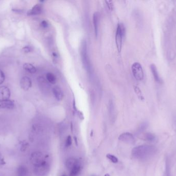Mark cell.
I'll return each instance as SVG.
<instances>
[{"instance_id":"obj_33","label":"cell","mask_w":176,"mask_h":176,"mask_svg":"<svg viewBox=\"0 0 176 176\" xmlns=\"http://www.w3.org/2000/svg\"><path fill=\"white\" fill-rule=\"evenodd\" d=\"M105 176H110V174H105Z\"/></svg>"},{"instance_id":"obj_14","label":"cell","mask_w":176,"mask_h":176,"mask_svg":"<svg viewBox=\"0 0 176 176\" xmlns=\"http://www.w3.org/2000/svg\"><path fill=\"white\" fill-rule=\"evenodd\" d=\"M78 164H79L78 161L77 159L73 158H69L68 159H67L66 162V166L67 169L70 171Z\"/></svg>"},{"instance_id":"obj_31","label":"cell","mask_w":176,"mask_h":176,"mask_svg":"<svg viewBox=\"0 0 176 176\" xmlns=\"http://www.w3.org/2000/svg\"><path fill=\"white\" fill-rule=\"evenodd\" d=\"M74 139H75V143L77 145H78V142H77V139L76 137H74Z\"/></svg>"},{"instance_id":"obj_17","label":"cell","mask_w":176,"mask_h":176,"mask_svg":"<svg viewBox=\"0 0 176 176\" xmlns=\"http://www.w3.org/2000/svg\"><path fill=\"white\" fill-rule=\"evenodd\" d=\"M23 69L27 72H29L30 73H33V74L35 73L37 71V69L33 65H32L31 64L27 63H25L23 65Z\"/></svg>"},{"instance_id":"obj_2","label":"cell","mask_w":176,"mask_h":176,"mask_svg":"<svg viewBox=\"0 0 176 176\" xmlns=\"http://www.w3.org/2000/svg\"><path fill=\"white\" fill-rule=\"evenodd\" d=\"M80 55L82 57V64L85 70L90 73L91 71V67L89 55L88 53L87 44L85 41H82L80 46Z\"/></svg>"},{"instance_id":"obj_22","label":"cell","mask_w":176,"mask_h":176,"mask_svg":"<svg viewBox=\"0 0 176 176\" xmlns=\"http://www.w3.org/2000/svg\"><path fill=\"white\" fill-rule=\"evenodd\" d=\"M28 143L26 141H23L21 143V146H20V150L22 152H25L26 149L28 148Z\"/></svg>"},{"instance_id":"obj_27","label":"cell","mask_w":176,"mask_h":176,"mask_svg":"<svg viewBox=\"0 0 176 176\" xmlns=\"http://www.w3.org/2000/svg\"><path fill=\"white\" fill-rule=\"evenodd\" d=\"M72 137L71 136H68L66 139V146L70 147L72 145Z\"/></svg>"},{"instance_id":"obj_7","label":"cell","mask_w":176,"mask_h":176,"mask_svg":"<svg viewBox=\"0 0 176 176\" xmlns=\"http://www.w3.org/2000/svg\"><path fill=\"white\" fill-rule=\"evenodd\" d=\"M119 140L128 144H133L134 142V136L133 134L129 132H126L120 134L119 136Z\"/></svg>"},{"instance_id":"obj_9","label":"cell","mask_w":176,"mask_h":176,"mask_svg":"<svg viewBox=\"0 0 176 176\" xmlns=\"http://www.w3.org/2000/svg\"><path fill=\"white\" fill-rule=\"evenodd\" d=\"M100 14L98 12H94L93 16V23L94 26V34L95 37H98L100 25Z\"/></svg>"},{"instance_id":"obj_35","label":"cell","mask_w":176,"mask_h":176,"mask_svg":"<svg viewBox=\"0 0 176 176\" xmlns=\"http://www.w3.org/2000/svg\"><path fill=\"white\" fill-rule=\"evenodd\" d=\"M94 176V175H93V176Z\"/></svg>"},{"instance_id":"obj_34","label":"cell","mask_w":176,"mask_h":176,"mask_svg":"<svg viewBox=\"0 0 176 176\" xmlns=\"http://www.w3.org/2000/svg\"><path fill=\"white\" fill-rule=\"evenodd\" d=\"M66 176V175H65V174H63V175H62V176Z\"/></svg>"},{"instance_id":"obj_1","label":"cell","mask_w":176,"mask_h":176,"mask_svg":"<svg viewBox=\"0 0 176 176\" xmlns=\"http://www.w3.org/2000/svg\"><path fill=\"white\" fill-rule=\"evenodd\" d=\"M157 152V148L153 146L144 145L134 147L132 150V155L134 158L145 160L152 158Z\"/></svg>"},{"instance_id":"obj_30","label":"cell","mask_w":176,"mask_h":176,"mask_svg":"<svg viewBox=\"0 0 176 176\" xmlns=\"http://www.w3.org/2000/svg\"><path fill=\"white\" fill-rule=\"evenodd\" d=\"M107 3V5L108 6V7L109 9L110 10H112V8H113V5L112 4V1H106Z\"/></svg>"},{"instance_id":"obj_19","label":"cell","mask_w":176,"mask_h":176,"mask_svg":"<svg viewBox=\"0 0 176 176\" xmlns=\"http://www.w3.org/2000/svg\"><path fill=\"white\" fill-rule=\"evenodd\" d=\"M109 111L110 118H111L112 120H114L115 117V109H114V102L112 101H110L109 102Z\"/></svg>"},{"instance_id":"obj_26","label":"cell","mask_w":176,"mask_h":176,"mask_svg":"<svg viewBox=\"0 0 176 176\" xmlns=\"http://www.w3.org/2000/svg\"><path fill=\"white\" fill-rule=\"evenodd\" d=\"M5 79V77L4 72L0 70V85L3 84Z\"/></svg>"},{"instance_id":"obj_32","label":"cell","mask_w":176,"mask_h":176,"mask_svg":"<svg viewBox=\"0 0 176 176\" xmlns=\"http://www.w3.org/2000/svg\"><path fill=\"white\" fill-rule=\"evenodd\" d=\"M73 125H72V123H71V131H73Z\"/></svg>"},{"instance_id":"obj_13","label":"cell","mask_w":176,"mask_h":176,"mask_svg":"<svg viewBox=\"0 0 176 176\" xmlns=\"http://www.w3.org/2000/svg\"><path fill=\"white\" fill-rule=\"evenodd\" d=\"M53 93L54 97L58 101H60L62 99L64 96L62 90L59 87L55 86L53 88Z\"/></svg>"},{"instance_id":"obj_6","label":"cell","mask_w":176,"mask_h":176,"mask_svg":"<svg viewBox=\"0 0 176 176\" xmlns=\"http://www.w3.org/2000/svg\"><path fill=\"white\" fill-rule=\"evenodd\" d=\"M30 160L31 164H33L35 167L42 164L44 161H44L43 154L39 152H34L33 153H31Z\"/></svg>"},{"instance_id":"obj_11","label":"cell","mask_w":176,"mask_h":176,"mask_svg":"<svg viewBox=\"0 0 176 176\" xmlns=\"http://www.w3.org/2000/svg\"><path fill=\"white\" fill-rule=\"evenodd\" d=\"M42 4H37L33 7L31 8V9H30L27 12V16H35V15H38L42 12Z\"/></svg>"},{"instance_id":"obj_24","label":"cell","mask_w":176,"mask_h":176,"mask_svg":"<svg viewBox=\"0 0 176 176\" xmlns=\"http://www.w3.org/2000/svg\"><path fill=\"white\" fill-rule=\"evenodd\" d=\"M148 127V124L146 122H144L142 123L141 125H139V128L138 129V131L139 132H142L146 129Z\"/></svg>"},{"instance_id":"obj_10","label":"cell","mask_w":176,"mask_h":176,"mask_svg":"<svg viewBox=\"0 0 176 176\" xmlns=\"http://www.w3.org/2000/svg\"><path fill=\"white\" fill-rule=\"evenodd\" d=\"M11 95V91L8 87L5 86H0V100H8Z\"/></svg>"},{"instance_id":"obj_20","label":"cell","mask_w":176,"mask_h":176,"mask_svg":"<svg viewBox=\"0 0 176 176\" xmlns=\"http://www.w3.org/2000/svg\"><path fill=\"white\" fill-rule=\"evenodd\" d=\"M46 77V79H47V81L49 82V83L52 84H54L56 83V76H55L52 73H51V72L47 73Z\"/></svg>"},{"instance_id":"obj_16","label":"cell","mask_w":176,"mask_h":176,"mask_svg":"<svg viewBox=\"0 0 176 176\" xmlns=\"http://www.w3.org/2000/svg\"><path fill=\"white\" fill-rule=\"evenodd\" d=\"M28 174V169L24 165H20L17 169V176H27Z\"/></svg>"},{"instance_id":"obj_29","label":"cell","mask_w":176,"mask_h":176,"mask_svg":"<svg viewBox=\"0 0 176 176\" xmlns=\"http://www.w3.org/2000/svg\"><path fill=\"white\" fill-rule=\"evenodd\" d=\"M5 164V162L4 161V158L1 155V153H0V167H1Z\"/></svg>"},{"instance_id":"obj_23","label":"cell","mask_w":176,"mask_h":176,"mask_svg":"<svg viewBox=\"0 0 176 176\" xmlns=\"http://www.w3.org/2000/svg\"><path fill=\"white\" fill-rule=\"evenodd\" d=\"M106 157L107 158L110 160L112 162H113L114 163H117L118 162V158L114 155H112L111 154H107Z\"/></svg>"},{"instance_id":"obj_15","label":"cell","mask_w":176,"mask_h":176,"mask_svg":"<svg viewBox=\"0 0 176 176\" xmlns=\"http://www.w3.org/2000/svg\"><path fill=\"white\" fill-rule=\"evenodd\" d=\"M150 68L155 81L158 83H162V80L161 79L160 77H159V73H158V71H157V68L156 66L154 64H152L150 65Z\"/></svg>"},{"instance_id":"obj_4","label":"cell","mask_w":176,"mask_h":176,"mask_svg":"<svg viewBox=\"0 0 176 176\" xmlns=\"http://www.w3.org/2000/svg\"><path fill=\"white\" fill-rule=\"evenodd\" d=\"M50 171V166L46 161L39 165L35 166L34 173L36 176H47Z\"/></svg>"},{"instance_id":"obj_3","label":"cell","mask_w":176,"mask_h":176,"mask_svg":"<svg viewBox=\"0 0 176 176\" xmlns=\"http://www.w3.org/2000/svg\"><path fill=\"white\" fill-rule=\"evenodd\" d=\"M125 35V27L122 23H120L117 27L116 34H115V43H116L117 49L119 53H120L122 50L123 42Z\"/></svg>"},{"instance_id":"obj_8","label":"cell","mask_w":176,"mask_h":176,"mask_svg":"<svg viewBox=\"0 0 176 176\" xmlns=\"http://www.w3.org/2000/svg\"><path fill=\"white\" fill-rule=\"evenodd\" d=\"M20 84L22 90L27 91L30 90L32 86L31 79L27 77H23L20 80Z\"/></svg>"},{"instance_id":"obj_28","label":"cell","mask_w":176,"mask_h":176,"mask_svg":"<svg viewBox=\"0 0 176 176\" xmlns=\"http://www.w3.org/2000/svg\"><path fill=\"white\" fill-rule=\"evenodd\" d=\"M40 25L42 28H47L49 27V23L47 22V21H46V20H43L40 23Z\"/></svg>"},{"instance_id":"obj_12","label":"cell","mask_w":176,"mask_h":176,"mask_svg":"<svg viewBox=\"0 0 176 176\" xmlns=\"http://www.w3.org/2000/svg\"><path fill=\"white\" fill-rule=\"evenodd\" d=\"M14 107V103L11 100H0V109H11Z\"/></svg>"},{"instance_id":"obj_25","label":"cell","mask_w":176,"mask_h":176,"mask_svg":"<svg viewBox=\"0 0 176 176\" xmlns=\"http://www.w3.org/2000/svg\"><path fill=\"white\" fill-rule=\"evenodd\" d=\"M32 50V48L30 46H26L22 48V51L25 53H30Z\"/></svg>"},{"instance_id":"obj_18","label":"cell","mask_w":176,"mask_h":176,"mask_svg":"<svg viewBox=\"0 0 176 176\" xmlns=\"http://www.w3.org/2000/svg\"><path fill=\"white\" fill-rule=\"evenodd\" d=\"M142 138L145 141H148V142H152L155 139V136L152 133H146L142 136Z\"/></svg>"},{"instance_id":"obj_5","label":"cell","mask_w":176,"mask_h":176,"mask_svg":"<svg viewBox=\"0 0 176 176\" xmlns=\"http://www.w3.org/2000/svg\"><path fill=\"white\" fill-rule=\"evenodd\" d=\"M132 72L135 79L138 81H141L144 78V72L141 65L139 63L133 64L132 67Z\"/></svg>"},{"instance_id":"obj_21","label":"cell","mask_w":176,"mask_h":176,"mask_svg":"<svg viewBox=\"0 0 176 176\" xmlns=\"http://www.w3.org/2000/svg\"><path fill=\"white\" fill-rule=\"evenodd\" d=\"M80 166L79 164H78L74 167L71 171H70V176H77L80 173Z\"/></svg>"}]
</instances>
